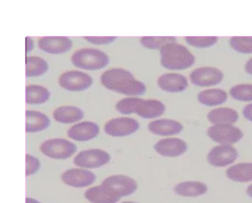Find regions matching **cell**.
<instances>
[{
	"mask_svg": "<svg viewBox=\"0 0 252 203\" xmlns=\"http://www.w3.org/2000/svg\"><path fill=\"white\" fill-rule=\"evenodd\" d=\"M160 55L162 66L172 70L189 68L195 62V57L189 50L176 41L163 46L160 49Z\"/></svg>",
	"mask_w": 252,
	"mask_h": 203,
	"instance_id": "3957f363",
	"label": "cell"
},
{
	"mask_svg": "<svg viewBox=\"0 0 252 203\" xmlns=\"http://www.w3.org/2000/svg\"><path fill=\"white\" fill-rule=\"evenodd\" d=\"M49 125V118L43 113L33 110L26 111V132H40L47 128Z\"/></svg>",
	"mask_w": 252,
	"mask_h": 203,
	"instance_id": "44dd1931",
	"label": "cell"
},
{
	"mask_svg": "<svg viewBox=\"0 0 252 203\" xmlns=\"http://www.w3.org/2000/svg\"><path fill=\"white\" fill-rule=\"evenodd\" d=\"M242 113L245 118L252 122V103L246 105L243 109Z\"/></svg>",
	"mask_w": 252,
	"mask_h": 203,
	"instance_id": "836d02e7",
	"label": "cell"
},
{
	"mask_svg": "<svg viewBox=\"0 0 252 203\" xmlns=\"http://www.w3.org/2000/svg\"><path fill=\"white\" fill-rule=\"evenodd\" d=\"M62 181L66 185L76 188H83L94 183L96 176L92 172L83 169L73 168L63 172Z\"/></svg>",
	"mask_w": 252,
	"mask_h": 203,
	"instance_id": "7c38bea8",
	"label": "cell"
},
{
	"mask_svg": "<svg viewBox=\"0 0 252 203\" xmlns=\"http://www.w3.org/2000/svg\"><path fill=\"white\" fill-rule=\"evenodd\" d=\"M207 134L213 141L222 145L236 143L243 137L241 129L232 125L211 126L208 128Z\"/></svg>",
	"mask_w": 252,
	"mask_h": 203,
	"instance_id": "ba28073f",
	"label": "cell"
},
{
	"mask_svg": "<svg viewBox=\"0 0 252 203\" xmlns=\"http://www.w3.org/2000/svg\"><path fill=\"white\" fill-rule=\"evenodd\" d=\"M188 148L184 140L177 138H169L158 142L154 148L159 155L166 157H178L183 154Z\"/></svg>",
	"mask_w": 252,
	"mask_h": 203,
	"instance_id": "5bb4252c",
	"label": "cell"
},
{
	"mask_svg": "<svg viewBox=\"0 0 252 203\" xmlns=\"http://www.w3.org/2000/svg\"><path fill=\"white\" fill-rule=\"evenodd\" d=\"M238 118L237 112L227 107L216 108L207 115L208 120L215 125H232L238 120Z\"/></svg>",
	"mask_w": 252,
	"mask_h": 203,
	"instance_id": "ffe728a7",
	"label": "cell"
},
{
	"mask_svg": "<svg viewBox=\"0 0 252 203\" xmlns=\"http://www.w3.org/2000/svg\"><path fill=\"white\" fill-rule=\"evenodd\" d=\"M237 150L230 145H221L212 148L207 155V161L212 166L223 167L232 164L237 158Z\"/></svg>",
	"mask_w": 252,
	"mask_h": 203,
	"instance_id": "8fae6325",
	"label": "cell"
},
{
	"mask_svg": "<svg viewBox=\"0 0 252 203\" xmlns=\"http://www.w3.org/2000/svg\"><path fill=\"white\" fill-rule=\"evenodd\" d=\"M138 122L131 117H120L108 121L104 127V132L112 137L130 135L139 128Z\"/></svg>",
	"mask_w": 252,
	"mask_h": 203,
	"instance_id": "30bf717a",
	"label": "cell"
},
{
	"mask_svg": "<svg viewBox=\"0 0 252 203\" xmlns=\"http://www.w3.org/2000/svg\"><path fill=\"white\" fill-rule=\"evenodd\" d=\"M46 61L38 57L29 56L26 58V76L38 77L44 74L48 70Z\"/></svg>",
	"mask_w": 252,
	"mask_h": 203,
	"instance_id": "4316f807",
	"label": "cell"
},
{
	"mask_svg": "<svg viewBox=\"0 0 252 203\" xmlns=\"http://www.w3.org/2000/svg\"><path fill=\"white\" fill-rule=\"evenodd\" d=\"M40 168L39 160L29 154L26 155V175L27 176L35 174Z\"/></svg>",
	"mask_w": 252,
	"mask_h": 203,
	"instance_id": "1f68e13d",
	"label": "cell"
},
{
	"mask_svg": "<svg viewBox=\"0 0 252 203\" xmlns=\"http://www.w3.org/2000/svg\"><path fill=\"white\" fill-rule=\"evenodd\" d=\"M185 39L189 45L194 47L203 48L215 45L218 38L216 36H187Z\"/></svg>",
	"mask_w": 252,
	"mask_h": 203,
	"instance_id": "4dcf8cb0",
	"label": "cell"
},
{
	"mask_svg": "<svg viewBox=\"0 0 252 203\" xmlns=\"http://www.w3.org/2000/svg\"><path fill=\"white\" fill-rule=\"evenodd\" d=\"M93 83L92 77L86 73L70 70L63 73L59 83L63 88L69 91H82L89 88Z\"/></svg>",
	"mask_w": 252,
	"mask_h": 203,
	"instance_id": "9c48e42d",
	"label": "cell"
},
{
	"mask_svg": "<svg viewBox=\"0 0 252 203\" xmlns=\"http://www.w3.org/2000/svg\"><path fill=\"white\" fill-rule=\"evenodd\" d=\"M53 116L55 120L60 123L70 124L81 120L84 116V113L77 107L67 105L57 108Z\"/></svg>",
	"mask_w": 252,
	"mask_h": 203,
	"instance_id": "7402d4cb",
	"label": "cell"
},
{
	"mask_svg": "<svg viewBox=\"0 0 252 203\" xmlns=\"http://www.w3.org/2000/svg\"><path fill=\"white\" fill-rule=\"evenodd\" d=\"M227 177L230 180L239 182L252 180V163H241L235 164L226 171Z\"/></svg>",
	"mask_w": 252,
	"mask_h": 203,
	"instance_id": "d4e9b609",
	"label": "cell"
},
{
	"mask_svg": "<svg viewBox=\"0 0 252 203\" xmlns=\"http://www.w3.org/2000/svg\"><path fill=\"white\" fill-rule=\"evenodd\" d=\"M26 52H29V51L32 50V46H33L32 41V39L30 38V37H26Z\"/></svg>",
	"mask_w": 252,
	"mask_h": 203,
	"instance_id": "d590c367",
	"label": "cell"
},
{
	"mask_svg": "<svg viewBox=\"0 0 252 203\" xmlns=\"http://www.w3.org/2000/svg\"><path fill=\"white\" fill-rule=\"evenodd\" d=\"M157 84L162 90L172 93L182 92L188 86L187 78L181 74L175 72L163 74L158 78Z\"/></svg>",
	"mask_w": 252,
	"mask_h": 203,
	"instance_id": "2e32d148",
	"label": "cell"
},
{
	"mask_svg": "<svg viewBox=\"0 0 252 203\" xmlns=\"http://www.w3.org/2000/svg\"><path fill=\"white\" fill-rule=\"evenodd\" d=\"M247 195L252 198V184H250L247 189L246 191Z\"/></svg>",
	"mask_w": 252,
	"mask_h": 203,
	"instance_id": "74e56055",
	"label": "cell"
},
{
	"mask_svg": "<svg viewBox=\"0 0 252 203\" xmlns=\"http://www.w3.org/2000/svg\"><path fill=\"white\" fill-rule=\"evenodd\" d=\"M76 67L88 70H97L109 62L108 56L103 51L94 48H82L75 52L71 57Z\"/></svg>",
	"mask_w": 252,
	"mask_h": 203,
	"instance_id": "277c9868",
	"label": "cell"
},
{
	"mask_svg": "<svg viewBox=\"0 0 252 203\" xmlns=\"http://www.w3.org/2000/svg\"><path fill=\"white\" fill-rule=\"evenodd\" d=\"M223 72L219 68L210 66H202L193 70L189 80L194 85L200 87H210L220 84L223 78Z\"/></svg>",
	"mask_w": 252,
	"mask_h": 203,
	"instance_id": "8992f818",
	"label": "cell"
},
{
	"mask_svg": "<svg viewBox=\"0 0 252 203\" xmlns=\"http://www.w3.org/2000/svg\"><path fill=\"white\" fill-rule=\"evenodd\" d=\"M110 160V155L104 150L90 149L80 151L74 157L73 162L79 167L95 169L105 165Z\"/></svg>",
	"mask_w": 252,
	"mask_h": 203,
	"instance_id": "52a82bcc",
	"label": "cell"
},
{
	"mask_svg": "<svg viewBox=\"0 0 252 203\" xmlns=\"http://www.w3.org/2000/svg\"><path fill=\"white\" fill-rule=\"evenodd\" d=\"M38 46L41 50L52 54L65 53L71 48V40L65 36H45L38 41Z\"/></svg>",
	"mask_w": 252,
	"mask_h": 203,
	"instance_id": "9a60e30c",
	"label": "cell"
},
{
	"mask_svg": "<svg viewBox=\"0 0 252 203\" xmlns=\"http://www.w3.org/2000/svg\"><path fill=\"white\" fill-rule=\"evenodd\" d=\"M40 151L46 156L56 159H64L71 156L77 150L76 145L62 138L46 140L40 146Z\"/></svg>",
	"mask_w": 252,
	"mask_h": 203,
	"instance_id": "5b68a950",
	"label": "cell"
},
{
	"mask_svg": "<svg viewBox=\"0 0 252 203\" xmlns=\"http://www.w3.org/2000/svg\"><path fill=\"white\" fill-rule=\"evenodd\" d=\"M50 93L46 87L37 85H30L26 87V102L38 105L44 103L50 98Z\"/></svg>",
	"mask_w": 252,
	"mask_h": 203,
	"instance_id": "484cf974",
	"label": "cell"
},
{
	"mask_svg": "<svg viewBox=\"0 0 252 203\" xmlns=\"http://www.w3.org/2000/svg\"><path fill=\"white\" fill-rule=\"evenodd\" d=\"M85 197L92 203H116L121 198L114 190L102 183L88 189Z\"/></svg>",
	"mask_w": 252,
	"mask_h": 203,
	"instance_id": "e0dca14e",
	"label": "cell"
},
{
	"mask_svg": "<svg viewBox=\"0 0 252 203\" xmlns=\"http://www.w3.org/2000/svg\"><path fill=\"white\" fill-rule=\"evenodd\" d=\"M174 191L177 195L188 197H195L206 193L208 187L204 183L195 181H183L174 187Z\"/></svg>",
	"mask_w": 252,
	"mask_h": 203,
	"instance_id": "cb8c5ba5",
	"label": "cell"
},
{
	"mask_svg": "<svg viewBox=\"0 0 252 203\" xmlns=\"http://www.w3.org/2000/svg\"><path fill=\"white\" fill-rule=\"evenodd\" d=\"M116 110L123 115L136 114L145 119L161 116L165 111L164 104L159 100L144 99L136 96L123 98L116 104Z\"/></svg>",
	"mask_w": 252,
	"mask_h": 203,
	"instance_id": "7a4b0ae2",
	"label": "cell"
},
{
	"mask_svg": "<svg viewBox=\"0 0 252 203\" xmlns=\"http://www.w3.org/2000/svg\"><path fill=\"white\" fill-rule=\"evenodd\" d=\"M198 101L207 106L221 105L227 99V94L224 90L219 88H208L200 91L197 95Z\"/></svg>",
	"mask_w": 252,
	"mask_h": 203,
	"instance_id": "603a6c76",
	"label": "cell"
},
{
	"mask_svg": "<svg viewBox=\"0 0 252 203\" xmlns=\"http://www.w3.org/2000/svg\"><path fill=\"white\" fill-rule=\"evenodd\" d=\"M99 127L92 121H83L74 125L67 131L68 137L71 139L86 142L94 138L99 133Z\"/></svg>",
	"mask_w": 252,
	"mask_h": 203,
	"instance_id": "ac0fdd59",
	"label": "cell"
},
{
	"mask_svg": "<svg viewBox=\"0 0 252 203\" xmlns=\"http://www.w3.org/2000/svg\"><path fill=\"white\" fill-rule=\"evenodd\" d=\"M176 41V39L171 36H144L140 39L142 45L151 49H160L165 45Z\"/></svg>",
	"mask_w": 252,
	"mask_h": 203,
	"instance_id": "f1b7e54d",
	"label": "cell"
},
{
	"mask_svg": "<svg viewBox=\"0 0 252 203\" xmlns=\"http://www.w3.org/2000/svg\"><path fill=\"white\" fill-rule=\"evenodd\" d=\"M102 183L113 189L121 197L130 195L137 188V184L135 180L122 174L108 176L103 180Z\"/></svg>",
	"mask_w": 252,
	"mask_h": 203,
	"instance_id": "4fadbf2b",
	"label": "cell"
},
{
	"mask_svg": "<svg viewBox=\"0 0 252 203\" xmlns=\"http://www.w3.org/2000/svg\"><path fill=\"white\" fill-rule=\"evenodd\" d=\"M26 203H40L35 199L27 197L26 198Z\"/></svg>",
	"mask_w": 252,
	"mask_h": 203,
	"instance_id": "8d00e7d4",
	"label": "cell"
},
{
	"mask_svg": "<svg viewBox=\"0 0 252 203\" xmlns=\"http://www.w3.org/2000/svg\"><path fill=\"white\" fill-rule=\"evenodd\" d=\"M148 128L154 134L168 136L180 133L183 130V126L177 121L164 118L151 121L148 124Z\"/></svg>",
	"mask_w": 252,
	"mask_h": 203,
	"instance_id": "d6986e66",
	"label": "cell"
},
{
	"mask_svg": "<svg viewBox=\"0 0 252 203\" xmlns=\"http://www.w3.org/2000/svg\"><path fill=\"white\" fill-rule=\"evenodd\" d=\"M245 69L247 73L252 75V57L246 62Z\"/></svg>",
	"mask_w": 252,
	"mask_h": 203,
	"instance_id": "e575fe53",
	"label": "cell"
},
{
	"mask_svg": "<svg viewBox=\"0 0 252 203\" xmlns=\"http://www.w3.org/2000/svg\"><path fill=\"white\" fill-rule=\"evenodd\" d=\"M229 44L239 53L252 54V36H233L230 38Z\"/></svg>",
	"mask_w": 252,
	"mask_h": 203,
	"instance_id": "f546056e",
	"label": "cell"
},
{
	"mask_svg": "<svg viewBox=\"0 0 252 203\" xmlns=\"http://www.w3.org/2000/svg\"><path fill=\"white\" fill-rule=\"evenodd\" d=\"M121 203H135V202H124Z\"/></svg>",
	"mask_w": 252,
	"mask_h": 203,
	"instance_id": "f35d334b",
	"label": "cell"
},
{
	"mask_svg": "<svg viewBox=\"0 0 252 203\" xmlns=\"http://www.w3.org/2000/svg\"><path fill=\"white\" fill-rule=\"evenodd\" d=\"M102 85L112 91L131 96L144 94L145 85L129 71L122 68H113L104 71L100 76Z\"/></svg>",
	"mask_w": 252,
	"mask_h": 203,
	"instance_id": "6da1fadb",
	"label": "cell"
},
{
	"mask_svg": "<svg viewBox=\"0 0 252 203\" xmlns=\"http://www.w3.org/2000/svg\"><path fill=\"white\" fill-rule=\"evenodd\" d=\"M230 96L235 100L248 102L252 101V84H239L231 87Z\"/></svg>",
	"mask_w": 252,
	"mask_h": 203,
	"instance_id": "83f0119b",
	"label": "cell"
},
{
	"mask_svg": "<svg viewBox=\"0 0 252 203\" xmlns=\"http://www.w3.org/2000/svg\"><path fill=\"white\" fill-rule=\"evenodd\" d=\"M84 38L94 44L105 45L113 42L117 37L114 36H85Z\"/></svg>",
	"mask_w": 252,
	"mask_h": 203,
	"instance_id": "d6a6232c",
	"label": "cell"
}]
</instances>
